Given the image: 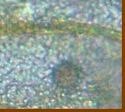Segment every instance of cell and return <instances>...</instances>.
I'll return each mask as SVG.
<instances>
[{
	"label": "cell",
	"instance_id": "6da1fadb",
	"mask_svg": "<svg viewBox=\"0 0 125 112\" xmlns=\"http://www.w3.org/2000/svg\"><path fill=\"white\" fill-rule=\"evenodd\" d=\"M79 67L71 61H63L55 66L53 71V78L57 86L63 89L74 88L79 82Z\"/></svg>",
	"mask_w": 125,
	"mask_h": 112
}]
</instances>
